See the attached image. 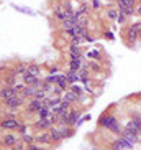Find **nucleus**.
<instances>
[{
  "label": "nucleus",
  "instance_id": "nucleus-1",
  "mask_svg": "<svg viewBox=\"0 0 141 150\" xmlns=\"http://www.w3.org/2000/svg\"><path fill=\"white\" fill-rule=\"evenodd\" d=\"M98 124H100V127L108 129V130H112L113 134H120V132H121V125L118 124L117 117L112 115V114H103L100 117V120H98Z\"/></svg>",
  "mask_w": 141,
  "mask_h": 150
},
{
  "label": "nucleus",
  "instance_id": "nucleus-2",
  "mask_svg": "<svg viewBox=\"0 0 141 150\" xmlns=\"http://www.w3.org/2000/svg\"><path fill=\"white\" fill-rule=\"evenodd\" d=\"M110 149L112 150H133V144H130L128 140H125L123 137H120V139H117V140L112 142Z\"/></svg>",
  "mask_w": 141,
  "mask_h": 150
},
{
  "label": "nucleus",
  "instance_id": "nucleus-3",
  "mask_svg": "<svg viewBox=\"0 0 141 150\" xmlns=\"http://www.w3.org/2000/svg\"><path fill=\"white\" fill-rule=\"evenodd\" d=\"M23 97H25V96H18V94H17V96L10 97V99H7V101H3V102H5V106L8 107V109H18V107L25 102Z\"/></svg>",
  "mask_w": 141,
  "mask_h": 150
},
{
  "label": "nucleus",
  "instance_id": "nucleus-4",
  "mask_svg": "<svg viewBox=\"0 0 141 150\" xmlns=\"http://www.w3.org/2000/svg\"><path fill=\"white\" fill-rule=\"evenodd\" d=\"M17 89H15V86H5V88L0 89V99L2 101H7V99H10V97L17 96Z\"/></svg>",
  "mask_w": 141,
  "mask_h": 150
},
{
  "label": "nucleus",
  "instance_id": "nucleus-5",
  "mask_svg": "<svg viewBox=\"0 0 141 150\" xmlns=\"http://www.w3.org/2000/svg\"><path fill=\"white\" fill-rule=\"evenodd\" d=\"M0 127L7 129V130H17V129L20 127V122H18L17 119H13V117H10V119L2 120V122H0Z\"/></svg>",
  "mask_w": 141,
  "mask_h": 150
},
{
  "label": "nucleus",
  "instance_id": "nucleus-6",
  "mask_svg": "<svg viewBox=\"0 0 141 150\" xmlns=\"http://www.w3.org/2000/svg\"><path fill=\"white\" fill-rule=\"evenodd\" d=\"M62 101L74 104V102H79V101H80V96H77L74 91H70V89H69V91H66V93H64V96H62Z\"/></svg>",
  "mask_w": 141,
  "mask_h": 150
},
{
  "label": "nucleus",
  "instance_id": "nucleus-7",
  "mask_svg": "<svg viewBox=\"0 0 141 150\" xmlns=\"http://www.w3.org/2000/svg\"><path fill=\"white\" fill-rule=\"evenodd\" d=\"M61 120L66 124V125H72V124H75V120H77V110H75V109H70L69 114H67L64 119H61Z\"/></svg>",
  "mask_w": 141,
  "mask_h": 150
},
{
  "label": "nucleus",
  "instance_id": "nucleus-8",
  "mask_svg": "<svg viewBox=\"0 0 141 150\" xmlns=\"http://www.w3.org/2000/svg\"><path fill=\"white\" fill-rule=\"evenodd\" d=\"M41 106H43V102L33 97V101L28 104V112H30V114H35V112H36V114H38V110L41 109Z\"/></svg>",
  "mask_w": 141,
  "mask_h": 150
},
{
  "label": "nucleus",
  "instance_id": "nucleus-9",
  "mask_svg": "<svg viewBox=\"0 0 141 150\" xmlns=\"http://www.w3.org/2000/svg\"><path fill=\"white\" fill-rule=\"evenodd\" d=\"M123 139H125V140H128L130 144H133V145H135V144L138 142V134H136V132H131V130H126V129H125V130H123Z\"/></svg>",
  "mask_w": 141,
  "mask_h": 150
},
{
  "label": "nucleus",
  "instance_id": "nucleus-10",
  "mask_svg": "<svg viewBox=\"0 0 141 150\" xmlns=\"http://www.w3.org/2000/svg\"><path fill=\"white\" fill-rule=\"evenodd\" d=\"M3 144L7 147H15L18 144V137L13 135V134H7V135L3 137Z\"/></svg>",
  "mask_w": 141,
  "mask_h": 150
},
{
  "label": "nucleus",
  "instance_id": "nucleus-11",
  "mask_svg": "<svg viewBox=\"0 0 141 150\" xmlns=\"http://www.w3.org/2000/svg\"><path fill=\"white\" fill-rule=\"evenodd\" d=\"M54 15H56V18L59 22L67 20V13H66V8H64V7H59V5H57L56 8H54Z\"/></svg>",
  "mask_w": 141,
  "mask_h": 150
},
{
  "label": "nucleus",
  "instance_id": "nucleus-12",
  "mask_svg": "<svg viewBox=\"0 0 141 150\" xmlns=\"http://www.w3.org/2000/svg\"><path fill=\"white\" fill-rule=\"evenodd\" d=\"M27 68L28 66L25 64V63H18V64L12 71H10V73H12V74H15V76H23L25 73H27Z\"/></svg>",
  "mask_w": 141,
  "mask_h": 150
},
{
  "label": "nucleus",
  "instance_id": "nucleus-13",
  "mask_svg": "<svg viewBox=\"0 0 141 150\" xmlns=\"http://www.w3.org/2000/svg\"><path fill=\"white\" fill-rule=\"evenodd\" d=\"M138 38H140V36H138V33H136V31L133 30L131 27L128 28V31H126V43H128V45H133L135 41L138 40Z\"/></svg>",
  "mask_w": 141,
  "mask_h": 150
},
{
  "label": "nucleus",
  "instance_id": "nucleus-14",
  "mask_svg": "<svg viewBox=\"0 0 141 150\" xmlns=\"http://www.w3.org/2000/svg\"><path fill=\"white\" fill-rule=\"evenodd\" d=\"M36 142L38 144H49V142H53L51 140V132H41L40 135L36 137Z\"/></svg>",
  "mask_w": 141,
  "mask_h": 150
},
{
  "label": "nucleus",
  "instance_id": "nucleus-15",
  "mask_svg": "<svg viewBox=\"0 0 141 150\" xmlns=\"http://www.w3.org/2000/svg\"><path fill=\"white\" fill-rule=\"evenodd\" d=\"M125 7H136V0H118V10H123Z\"/></svg>",
  "mask_w": 141,
  "mask_h": 150
},
{
  "label": "nucleus",
  "instance_id": "nucleus-16",
  "mask_svg": "<svg viewBox=\"0 0 141 150\" xmlns=\"http://www.w3.org/2000/svg\"><path fill=\"white\" fill-rule=\"evenodd\" d=\"M36 91H38V88H35V86H27L25 88V91L22 93V96H25V97H35V94H36Z\"/></svg>",
  "mask_w": 141,
  "mask_h": 150
},
{
  "label": "nucleus",
  "instance_id": "nucleus-17",
  "mask_svg": "<svg viewBox=\"0 0 141 150\" xmlns=\"http://www.w3.org/2000/svg\"><path fill=\"white\" fill-rule=\"evenodd\" d=\"M64 137H62V130H57V129H53L51 130V140L53 142H59L62 140Z\"/></svg>",
  "mask_w": 141,
  "mask_h": 150
},
{
  "label": "nucleus",
  "instance_id": "nucleus-18",
  "mask_svg": "<svg viewBox=\"0 0 141 150\" xmlns=\"http://www.w3.org/2000/svg\"><path fill=\"white\" fill-rule=\"evenodd\" d=\"M57 88H61V89H67V86H69V81H67L66 74L64 76H59V81H57Z\"/></svg>",
  "mask_w": 141,
  "mask_h": 150
},
{
  "label": "nucleus",
  "instance_id": "nucleus-19",
  "mask_svg": "<svg viewBox=\"0 0 141 150\" xmlns=\"http://www.w3.org/2000/svg\"><path fill=\"white\" fill-rule=\"evenodd\" d=\"M27 73H30V74H33V76H40V66H38V64H28Z\"/></svg>",
  "mask_w": 141,
  "mask_h": 150
},
{
  "label": "nucleus",
  "instance_id": "nucleus-20",
  "mask_svg": "<svg viewBox=\"0 0 141 150\" xmlns=\"http://www.w3.org/2000/svg\"><path fill=\"white\" fill-rule=\"evenodd\" d=\"M79 54H80L79 46H77V45H70L69 46V56L72 58V56H79Z\"/></svg>",
  "mask_w": 141,
  "mask_h": 150
},
{
  "label": "nucleus",
  "instance_id": "nucleus-21",
  "mask_svg": "<svg viewBox=\"0 0 141 150\" xmlns=\"http://www.w3.org/2000/svg\"><path fill=\"white\" fill-rule=\"evenodd\" d=\"M87 58H90V59H95V61H100V59H102L100 53H98L97 50H92V51H89V53H87Z\"/></svg>",
  "mask_w": 141,
  "mask_h": 150
},
{
  "label": "nucleus",
  "instance_id": "nucleus-22",
  "mask_svg": "<svg viewBox=\"0 0 141 150\" xmlns=\"http://www.w3.org/2000/svg\"><path fill=\"white\" fill-rule=\"evenodd\" d=\"M5 83H7V86H15V84H17V76L10 73V76L5 78Z\"/></svg>",
  "mask_w": 141,
  "mask_h": 150
},
{
  "label": "nucleus",
  "instance_id": "nucleus-23",
  "mask_svg": "<svg viewBox=\"0 0 141 150\" xmlns=\"http://www.w3.org/2000/svg\"><path fill=\"white\" fill-rule=\"evenodd\" d=\"M107 17L110 18V20H117V18H118V10L108 8V10H107Z\"/></svg>",
  "mask_w": 141,
  "mask_h": 150
},
{
  "label": "nucleus",
  "instance_id": "nucleus-24",
  "mask_svg": "<svg viewBox=\"0 0 141 150\" xmlns=\"http://www.w3.org/2000/svg\"><path fill=\"white\" fill-rule=\"evenodd\" d=\"M49 112H51V110H49V107L41 106V109L38 110V115H40V117H49Z\"/></svg>",
  "mask_w": 141,
  "mask_h": 150
},
{
  "label": "nucleus",
  "instance_id": "nucleus-25",
  "mask_svg": "<svg viewBox=\"0 0 141 150\" xmlns=\"http://www.w3.org/2000/svg\"><path fill=\"white\" fill-rule=\"evenodd\" d=\"M35 99H38V101L43 102L44 99H46V91H43V89H38V91H36V94H35Z\"/></svg>",
  "mask_w": 141,
  "mask_h": 150
},
{
  "label": "nucleus",
  "instance_id": "nucleus-26",
  "mask_svg": "<svg viewBox=\"0 0 141 150\" xmlns=\"http://www.w3.org/2000/svg\"><path fill=\"white\" fill-rule=\"evenodd\" d=\"M117 22H118L120 25H123V23L126 22V13L121 12V10H118V18H117Z\"/></svg>",
  "mask_w": 141,
  "mask_h": 150
},
{
  "label": "nucleus",
  "instance_id": "nucleus-27",
  "mask_svg": "<svg viewBox=\"0 0 141 150\" xmlns=\"http://www.w3.org/2000/svg\"><path fill=\"white\" fill-rule=\"evenodd\" d=\"M130 27H131L133 30L136 31V33H138V36H140V38H141V22H136V23H131V25H130Z\"/></svg>",
  "mask_w": 141,
  "mask_h": 150
},
{
  "label": "nucleus",
  "instance_id": "nucleus-28",
  "mask_svg": "<svg viewBox=\"0 0 141 150\" xmlns=\"http://www.w3.org/2000/svg\"><path fill=\"white\" fill-rule=\"evenodd\" d=\"M90 69H92L94 73H100L102 68H100V64H98L97 61H92V63H90Z\"/></svg>",
  "mask_w": 141,
  "mask_h": 150
},
{
  "label": "nucleus",
  "instance_id": "nucleus-29",
  "mask_svg": "<svg viewBox=\"0 0 141 150\" xmlns=\"http://www.w3.org/2000/svg\"><path fill=\"white\" fill-rule=\"evenodd\" d=\"M70 91H74L77 96H82V88H79V86H75V84H70Z\"/></svg>",
  "mask_w": 141,
  "mask_h": 150
},
{
  "label": "nucleus",
  "instance_id": "nucleus-30",
  "mask_svg": "<svg viewBox=\"0 0 141 150\" xmlns=\"http://www.w3.org/2000/svg\"><path fill=\"white\" fill-rule=\"evenodd\" d=\"M33 140H35V139H33L31 135H28V134L23 135V142H27V144H33Z\"/></svg>",
  "mask_w": 141,
  "mask_h": 150
},
{
  "label": "nucleus",
  "instance_id": "nucleus-31",
  "mask_svg": "<svg viewBox=\"0 0 141 150\" xmlns=\"http://www.w3.org/2000/svg\"><path fill=\"white\" fill-rule=\"evenodd\" d=\"M85 12H87V7H85V5H80V7H79V10H77L75 13H79V15H84Z\"/></svg>",
  "mask_w": 141,
  "mask_h": 150
},
{
  "label": "nucleus",
  "instance_id": "nucleus-32",
  "mask_svg": "<svg viewBox=\"0 0 141 150\" xmlns=\"http://www.w3.org/2000/svg\"><path fill=\"white\" fill-rule=\"evenodd\" d=\"M72 134H74V130H72V129H69V130H62V137H64V139H67V137L72 135Z\"/></svg>",
  "mask_w": 141,
  "mask_h": 150
},
{
  "label": "nucleus",
  "instance_id": "nucleus-33",
  "mask_svg": "<svg viewBox=\"0 0 141 150\" xmlns=\"http://www.w3.org/2000/svg\"><path fill=\"white\" fill-rule=\"evenodd\" d=\"M27 150H41L38 145H33V144H28V147H27Z\"/></svg>",
  "mask_w": 141,
  "mask_h": 150
},
{
  "label": "nucleus",
  "instance_id": "nucleus-34",
  "mask_svg": "<svg viewBox=\"0 0 141 150\" xmlns=\"http://www.w3.org/2000/svg\"><path fill=\"white\" fill-rule=\"evenodd\" d=\"M92 7L94 8H98V7H100V2H98V0H92Z\"/></svg>",
  "mask_w": 141,
  "mask_h": 150
},
{
  "label": "nucleus",
  "instance_id": "nucleus-35",
  "mask_svg": "<svg viewBox=\"0 0 141 150\" xmlns=\"http://www.w3.org/2000/svg\"><path fill=\"white\" fill-rule=\"evenodd\" d=\"M18 130H20V132H25V130H27V127H25V125H23V124H20V127H18Z\"/></svg>",
  "mask_w": 141,
  "mask_h": 150
},
{
  "label": "nucleus",
  "instance_id": "nucleus-36",
  "mask_svg": "<svg viewBox=\"0 0 141 150\" xmlns=\"http://www.w3.org/2000/svg\"><path fill=\"white\" fill-rule=\"evenodd\" d=\"M105 36L107 38H110V40H113V35H112V33H105Z\"/></svg>",
  "mask_w": 141,
  "mask_h": 150
},
{
  "label": "nucleus",
  "instance_id": "nucleus-37",
  "mask_svg": "<svg viewBox=\"0 0 141 150\" xmlns=\"http://www.w3.org/2000/svg\"><path fill=\"white\" fill-rule=\"evenodd\" d=\"M136 13H138V15H140V17H141V7H138V8H136Z\"/></svg>",
  "mask_w": 141,
  "mask_h": 150
},
{
  "label": "nucleus",
  "instance_id": "nucleus-38",
  "mask_svg": "<svg viewBox=\"0 0 141 150\" xmlns=\"http://www.w3.org/2000/svg\"><path fill=\"white\" fill-rule=\"evenodd\" d=\"M107 2H115V0H107Z\"/></svg>",
  "mask_w": 141,
  "mask_h": 150
},
{
  "label": "nucleus",
  "instance_id": "nucleus-39",
  "mask_svg": "<svg viewBox=\"0 0 141 150\" xmlns=\"http://www.w3.org/2000/svg\"><path fill=\"white\" fill-rule=\"evenodd\" d=\"M138 7H141V0H140V5H138Z\"/></svg>",
  "mask_w": 141,
  "mask_h": 150
},
{
  "label": "nucleus",
  "instance_id": "nucleus-40",
  "mask_svg": "<svg viewBox=\"0 0 141 150\" xmlns=\"http://www.w3.org/2000/svg\"><path fill=\"white\" fill-rule=\"evenodd\" d=\"M140 115H141V114H140Z\"/></svg>",
  "mask_w": 141,
  "mask_h": 150
}]
</instances>
